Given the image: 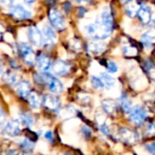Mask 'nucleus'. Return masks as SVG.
<instances>
[{"mask_svg": "<svg viewBox=\"0 0 155 155\" xmlns=\"http://www.w3.org/2000/svg\"><path fill=\"white\" fill-rule=\"evenodd\" d=\"M86 32L91 37L96 40H102L107 38L111 35L112 29L106 26L101 19H96L94 24H89L86 26Z\"/></svg>", "mask_w": 155, "mask_h": 155, "instance_id": "f257e3e1", "label": "nucleus"}, {"mask_svg": "<svg viewBox=\"0 0 155 155\" xmlns=\"http://www.w3.org/2000/svg\"><path fill=\"white\" fill-rule=\"evenodd\" d=\"M49 20L52 24V25L59 30L62 31L63 29H64L65 27V21L64 18L63 16V15L61 14V12L57 9V8H51L49 11Z\"/></svg>", "mask_w": 155, "mask_h": 155, "instance_id": "f03ea898", "label": "nucleus"}, {"mask_svg": "<svg viewBox=\"0 0 155 155\" xmlns=\"http://www.w3.org/2000/svg\"><path fill=\"white\" fill-rule=\"evenodd\" d=\"M147 117V114L143 107L135 106L129 113V118L131 122L135 125H142Z\"/></svg>", "mask_w": 155, "mask_h": 155, "instance_id": "7ed1b4c3", "label": "nucleus"}, {"mask_svg": "<svg viewBox=\"0 0 155 155\" xmlns=\"http://www.w3.org/2000/svg\"><path fill=\"white\" fill-rule=\"evenodd\" d=\"M18 49H19V53L20 55L22 56V58L25 60V62L27 64H33L35 61V57L34 54V52L32 50V48L25 43H22L18 45Z\"/></svg>", "mask_w": 155, "mask_h": 155, "instance_id": "20e7f679", "label": "nucleus"}, {"mask_svg": "<svg viewBox=\"0 0 155 155\" xmlns=\"http://www.w3.org/2000/svg\"><path fill=\"white\" fill-rule=\"evenodd\" d=\"M28 36L32 43L37 46H41L44 44V37L42 32L36 26H31L28 30Z\"/></svg>", "mask_w": 155, "mask_h": 155, "instance_id": "39448f33", "label": "nucleus"}, {"mask_svg": "<svg viewBox=\"0 0 155 155\" xmlns=\"http://www.w3.org/2000/svg\"><path fill=\"white\" fill-rule=\"evenodd\" d=\"M43 104L53 112H57L60 107V101L57 97L53 95H46L43 98Z\"/></svg>", "mask_w": 155, "mask_h": 155, "instance_id": "423d86ee", "label": "nucleus"}, {"mask_svg": "<svg viewBox=\"0 0 155 155\" xmlns=\"http://www.w3.org/2000/svg\"><path fill=\"white\" fill-rule=\"evenodd\" d=\"M11 15H12L13 17H15L16 19H20V20L27 19V18H29L32 15L30 11L26 10L24 6L20 5H15L11 10Z\"/></svg>", "mask_w": 155, "mask_h": 155, "instance_id": "0eeeda50", "label": "nucleus"}, {"mask_svg": "<svg viewBox=\"0 0 155 155\" xmlns=\"http://www.w3.org/2000/svg\"><path fill=\"white\" fill-rule=\"evenodd\" d=\"M138 16L139 19L141 20V22L144 25H147L151 22L152 20V13L150 8L147 5H141L139 11H138Z\"/></svg>", "mask_w": 155, "mask_h": 155, "instance_id": "6e6552de", "label": "nucleus"}, {"mask_svg": "<svg viewBox=\"0 0 155 155\" xmlns=\"http://www.w3.org/2000/svg\"><path fill=\"white\" fill-rule=\"evenodd\" d=\"M43 37H44V44L53 45L56 41V35L52 27L49 25H45L43 28Z\"/></svg>", "mask_w": 155, "mask_h": 155, "instance_id": "1a4fd4ad", "label": "nucleus"}, {"mask_svg": "<svg viewBox=\"0 0 155 155\" xmlns=\"http://www.w3.org/2000/svg\"><path fill=\"white\" fill-rule=\"evenodd\" d=\"M120 139L127 143H134L137 140L136 134L129 129H121L118 132Z\"/></svg>", "mask_w": 155, "mask_h": 155, "instance_id": "9d476101", "label": "nucleus"}, {"mask_svg": "<svg viewBox=\"0 0 155 155\" xmlns=\"http://www.w3.org/2000/svg\"><path fill=\"white\" fill-rule=\"evenodd\" d=\"M26 98H27V102H28L29 105L32 108H34V109L38 108L43 104V98H42V96L38 93H36L35 91H31L30 94H28V96Z\"/></svg>", "mask_w": 155, "mask_h": 155, "instance_id": "9b49d317", "label": "nucleus"}, {"mask_svg": "<svg viewBox=\"0 0 155 155\" xmlns=\"http://www.w3.org/2000/svg\"><path fill=\"white\" fill-rule=\"evenodd\" d=\"M69 69H70L69 64L64 61H62V60L56 61L53 65V70H54V74H56L58 75H64V74H67Z\"/></svg>", "mask_w": 155, "mask_h": 155, "instance_id": "f8f14e48", "label": "nucleus"}, {"mask_svg": "<svg viewBox=\"0 0 155 155\" xmlns=\"http://www.w3.org/2000/svg\"><path fill=\"white\" fill-rule=\"evenodd\" d=\"M20 124L17 121H11L5 126V133L11 137L16 136L20 133Z\"/></svg>", "mask_w": 155, "mask_h": 155, "instance_id": "ddd939ff", "label": "nucleus"}, {"mask_svg": "<svg viewBox=\"0 0 155 155\" xmlns=\"http://www.w3.org/2000/svg\"><path fill=\"white\" fill-rule=\"evenodd\" d=\"M47 85H48L49 91L54 93V94H60L64 88L62 83L56 77H54L53 75H51L49 81L47 82Z\"/></svg>", "mask_w": 155, "mask_h": 155, "instance_id": "4468645a", "label": "nucleus"}, {"mask_svg": "<svg viewBox=\"0 0 155 155\" xmlns=\"http://www.w3.org/2000/svg\"><path fill=\"white\" fill-rule=\"evenodd\" d=\"M16 92L18 95L22 98H26L31 92V85L27 81H21L16 86Z\"/></svg>", "mask_w": 155, "mask_h": 155, "instance_id": "2eb2a0df", "label": "nucleus"}, {"mask_svg": "<svg viewBox=\"0 0 155 155\" xmlns=\"http://www.w3.org/2000/svg\"><path fill=\"white\" fill-rule=\"evenodd\" d=\"M140 4H138L135 0H128L125 4V13L130 17H134L139 11Z\"/></svg>", "mask_w": 155, "mask_h": 155, "instance_id": "dca6fc26", "label": "nucleus"}, {"mask_svg": "<svg viewBox=\"0 0 155 155\" xmlns=\"http://www.w3.org/2000/svg\"><path fill=\"white\" fill-rule=\"evenodd\" d=\"M36 64L43 72H47L51 67V60L45 54H39L36 56Z\"/></svg>", "mask_w": 155, "mask_h": 155, "instance_id": "f3484780", "label": "nucleus"}, {"mask_svg": "<svg viewBox=\"0 0 155 155\" xmlns=\"http://www.w3.org/2000/svg\"><path fill=\"white\" fill-rule=\"evenodd\" d=\"M101 21L106 25L108 26L109 28H113V25H114V21H113V16H112V14H111V11H110V8L108 6H106L102 15H101Z\"/></svg>", "mask_w": 155, "mask_h": 155, "instance_id": "a211bd4d", "label": "nucleus"}, {"mask_svg": "<svg viewBox=\"0 0 155 155\" xmlns=\"http://www.w3.org/2000/svg\"><path fill=\"white\" fill-rule=\"evenodd\" d=\"M104 111L109 114H114L116 111V104L114 100L111 99H105L102 103Z\"/></svg>", "mask_w": 155, "mask_h": 155, "instance_id": "6ab92c4d", "label": "nucleus"}, {"mask_svg": "<svg viewBox=\"0 0 155 155\" xmlns=\"http://www.w3.org/2000/svg\"><path fill=\"white\" fill-rule=\"evenodd\" d=\"M88 50L89 52L94 53V54H101L105 50V45L99 42L91 43L88 45Z\"/></svg>", "mask_w": 155, "mask_h": 155, "instance_id": "aec40b11", "label": "nucleus"}, {"mask_svg": "<svg viewBox=\"0 0 155 155\" xmlns=\"http://www.w3.org/2000/svg\"><path fill=\"white\" fill-rule=\"evenodd\" d=\"M120 104H121V106L124 110V112L125 114H129L132 109H133V106H132V104L130 102V100L128 99V97L125 95V94H123L120 98Z\"/></svg>", "mask_w": 155, "mask_h": 155, "instance_id": "412c9836", "label": "nucleus"}, {"mask_svg": "<svg viewBox=\"0 0 155 155\" xmlns=\"http://www.w3.org/2000/svg\"><path fill=\"white\" fill-rule=\"evenodd\" d=\"M101 79L104 84V87H106V88H111L115 84L114 78L112 75H109L106 73H102L101 74Z\"/></svg>", "mask_w": 155, "mask_h": 155, "instance_id": "4be33fe9", "label": "nucleus"}, {"mask_svg": "<svg viewBox=\"0 0 155 155\" xmlns=\"http://www.w3.org/2000/svg\"><path fill=\"white\" fill-rule=\"evenodd\" d=\"M50 77H51V74L43 73V74H35L34 76V79L37 84H47Z\"/></svg>", "mask_w": 155, "mask_h": 155, "instance_id": "5701e85b", "label": "nucleus"}, {"mask_svg": "<svg viewBox=\"0 0 155 155\" xmlns=\"http://www.w3.org/2000/svg\"><path fill=\"white\" fill-rule=\"evenodd\" d=\"M20 148L25 153H31L33 151V149H34V143H33L32 141H30L29 139L26 138L25 140H24L20 143Z\"/></svg>", "mask_w": 155, "mask_h": 155, "instance_id": "b1692460", "label": "nucleus"}, {"mask_svg": "<svg viewBox=\"0 0 155 155\" xmlns=\"http://www.w3.org/2000/svg\"><path fill=\"white\" fill-rule=\"evenodd\" d=\"M3 79H4V81L5 83H7L9 84H14L15 83H16V75L14 73L10 72V71H7L5 74Z\"/></svg>", "mask_w": 155, "mask_h": 155, "instance_id": "393cba45", "label": "nucleus"}, {"mask_svg": "<svg viewBox=\"0 0 155 155\" xmlns=\"http://www.w3.org/2000/svg\"><path fill=\"white\" fill-rule=\"evenodd\" d=\"M141 41H142V43H143V45H144L145 48H147V49L152 48V45H153V38L149 35H147V34L143 35L142 37H141Z\"/></svg>", "mask_w": 155, "mask_h": 155, "instance_id": "a878e982", "label": "nucleus"}, {"mask_svg": "<svg viewBox=\"0 0 155 155\" xmlns=\"http://www.w3.org/2000/svg\"><path fill=\"white\" fill-rule=\"evenodd\" d=\"M91 84H92L93 87L95 88V89L104 88V84L102 81V79L101 78H98L96 76H92V78H91Z\"/></svg>", "mask_w": 155, "mask_h": 155, "instance_id": "bb28decb", "label": "nucleus"}, {"mask_svg": "<svg viewBox=\"0 0 155 155\" xmlns=\"http://www.w3.org/2000/svg\"><path fill=\"white\" fill-rule=\"evenodd\" d=\"M20 119H21V122L26 126H30L34 123V118L32 117V115L28 114H22L20 115Z\"/></svg>", "mask_w": 155, "mask_h": 155, "instance_id": "cd10ccee", "label": "nucleus"}, {"mask_svg": "<svg viewBox=\"0 0 155 155\" xmlns=\"http://www.w3.org/2000/svg\"><path fill=\"white\" fill-rule=\"evenodd\" d=\"M123 51H124V54L125 55H128V56H133V55H135L137 54V49L134 46H132V45L124 46Z\"/></svg>", "mask_w": 155, "mask_h": 155, "instance_id": "c85d7f7f", "label": "nucleus"}, {"mask_svg": "<svg viewBox=\"0 0 155 155\" xmlns=\"http://www.w3.org/2000/svg\"><path fill=\"white\" fill-rule=\"evenodd\" d=\"M107 70H108L109 73L114 74V73H116L118 71V66L114 61H108V63H107Z\"/></svg>", "mask_w": 155, "mask_h": 155, "instance_id": "c756f323", "label": "nucleus"}, {"mask_svg": "<svg viewBox=\"0 0 155 155\" xmlns=\"http://www.w3.org/2000/svg\"><path fill=\"white\" fill-rule=\"evenodd\" d=\"M24 132L25 133V136H26L27 139H29V140L32 141V142H35V141H36L37 135H36L35 133H33V132H31V131H29V130H25Z\"/></svg>", "mask_w": 155, "mask_h": 155, "instance_id": "7c9ffc66", "label": "nucleus"}, {"mask_svg": "<svg viewBox=\"0 0 155 155\" xmlns=\"http://www.w3.org/2000/svg\"><path fill=\"white\" fill-rule=\"evenodd\" d=\"M5 123H6V118H5V113L0 109V128L5 126Z\"/></svg>", "mask_w": 155, "mask_h": 155, "instance_id": "2f4dec72", "label": "nucleus"}, {"mask_svg": "<svg viewBox=\"0 0 155 155\" xmlns=\"http://www.w3.org/2000/svg\"><path fill=\"white\" fill-rule=\"evenodd\" d=\"M100 131H101V133L103 134H104V135H108L109 134V128H108V126L106 125V124H104V123H103L101 125H100Z\"/></svg>", "mask_w": 155, "mask_h": 155, "instance_id": "473e14b6", "label": "nucleus"}, {"mask_svg": "<svg viewBox=\"0 0 155 155\" xmlns=\"http://www.w3.org/2000/svg\"><path fill=\"white\" fill-rule=\"evenodd\" d=\"M145 149H146L149 153L155 154V143H150V144H147V145L145 146Z\"/></svg>", "mask_w": 155, "mask_h": 155, "instance_id": "72a5a7b5", "label": "nucleus"}, {"mask_svg": "<svg viewBox=\"0 0 155 155\" xmlns=\"http://www.w3.org/2000/svg\"><path fill=\"white\" fill-rule=\"evenodd\" d=\"M82 132H83V134H84L86 137H90V136L92 135V132H91V130H90L88 127H86V126L83 127Z\"/></svg>", "mask_w": 155, "mask_h": 155, "instance_id": "f704fd0d", "label": "nucleus"}, {"mask_svg": "<svg viewBox=\"0 0 155 155\" xmlns=\"http://www.w3.org/2000/svg\"><path fill=\"white\" fill-rule=\"evenodd\" d=\"M84 13H85V9L84 7H80L78 9V15H79V17H83L84 15Z\"/></svg>", "mask_w": 155, "mask_h": 155, "instance_id": "c9c22d12", "label": "nucleus"}, {"mask_svg": "<svg viewBox=\"0 0 155 155\" xmlns=\"http://www.w3.org/2000/svg\"><path fill=\"white\" fill-rule=\"evenodd\" d=\"M64 10H65V12H69L70 11V8H71V5H70V3H68V2H66V3H64Z\"/></svg>", "mask_w": 155, "mask_h": 155, "instance_id": "e433bc0d", "label": "nucleus"}, {"mask_svg": "<svg viewBox=\"0 0 155 155\" xmlns=\"http://www.w3.org/2000/svg\"><path fill=\"white\" fill-rule=\"evenodd\" d=\"M45 138L47 139V140H49V141H52L53 140V134H52V133L51 132H47L46 134H45Z\"/></svg>", "mask_w": 155, "mask_h": 155, "instance_id": "4c0bfd02", "label": "nucleus"}, {"mask_svg": "<svg viewBox=\"0 0 155 155\" xmlns=\"http://www.w3.org/2000/svg\"><path fill=\"white\" fill-rule=\"evenodd\" d=\"M14 0H0V3L2 4H11Z\"/></svg>", "mask_w": 155, "mask_h": 155, "instance_id": "58836bf2", "label": "nucleus"}, {"mask_svg": "<svg viewBox=\"0 0 155 155\" xmlns=\"http://www.w3.org/2000/svg\"><path fill=\"white\" fill-rule=\"evenodd\" d=\"M27 5H32L34 2H35V0H24Z\"/></svg>", "mask_w": 155, "mask_h": 155, "instance_id": "ea45409f", "label": "nucleus"}, {"mask_svg": "<svg viewBox=\"0 0 155 155\" xmlns=\"http://www.w3.org/2000/svg\"><path fill=\"white\" fill-rule=\"evenodd\" d=\"M77 2H88L89 0H76Z\"/></svg>", "mask_w": 155, "mask_h": 155, "instance_id": "a19ab883", "label": "nucleus"}, {"mask_svg": "<svg viewBox=\"0 0 155 155\" xmlns=\"http://www.w3.org/2000/svg\"><path fill=\"white\" fill-rule=\"evenodd\" d=\"M1 72H2V65H1V63H0V74H1Z\"/></svg>", "mask_w": 155, "mask_h": 155, "instance_id": "79ce46f5", "label": "nucleus"}, {"mask_svg": "<svg viewBox=\"0 0 155 155\" xmlns=\"http://www.w3.org/2000/svg\"><path fill=\"white\" fill-rule=\"evenodd\" d=\"M0 37H1V35H0Z\"/></svg>", "mask_w": 155, "mask_h": 155, "instance_id": "37998d69", "label": "nucleus"}]
</instances>
